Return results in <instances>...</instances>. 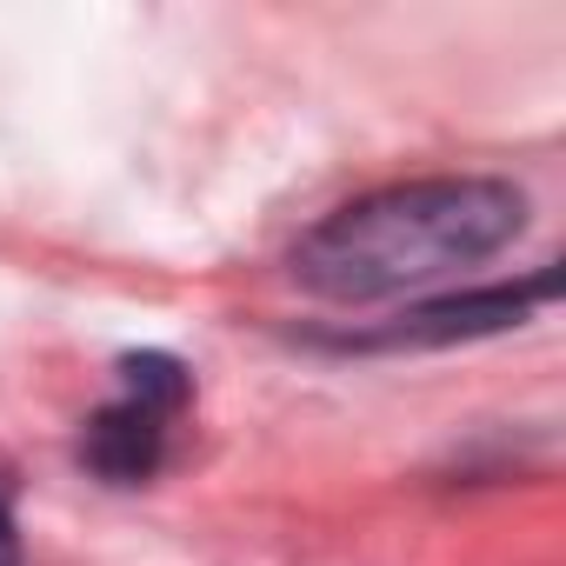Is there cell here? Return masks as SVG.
I'll return each instance as SVG.
<instances>
[{
  "label": "cell",
  "mask_w": 566,
  "mask_h": 566,
  "mask_svg": "<svg viewBox=\"0 0 566 566\" xmlns=\"http://www.w3.org/2000/svg\"><path fill=\"white\" fill-rule=\"evenodd\" d=\"M553 294H559V273L539 266V273H526V280H493V287H467V294L413 301L407 314H394V321H380V327L327 334V347H347V354H427V347L493 340V334L526 327Z\"/></svg>",
  "instance_id": "3957f363"
},
{
  "label": "cell",
  "mask_w": 566,
  "mask_h": 566,
  "mask_svg": "<svg viewBox=\"0 0 566 566\" xmlns=\"http://www.w3.org/2000/svg\"><path fill=\"white\" fill-rule=\"evenodd\" d=\"M526 227V193L500 174H420V180H394L374 193H354L347 207H334L327 220H314L294 253L287 273L314 301L334 307H374V301H400L420 287L486 266L493 253H506Z\"/></svg>",
  "instance_id": "6da1fadb"
},
{
  "label": "cell",
  "mask_w": 566,
  "mask_h": 566,
  "mask_svg": "<svg viewBox=\"0 0 566 566\" xmlns=\"http://www.w3.org/2000/svg\"><path fill=\"white\" fill-rule=\"evenodd\" d=\"M0 566H28V546H21V520H14V493L0 486Z\"/></svg>",
  "instance_id": "277c9868"
},
{
  "label": "cell",
  "mask_w": 566,
  "mask_h": 566,
  "mask_svg": "<svg viewBox=\"0 0 566 566\" xmlns=\"http://www.w3.org/2000/svg\"><path fill=\"white\" fill-rule=\"evenodd\" d=\"M193 407V374L187 360L140 347L120 354V394L81 427V467L107 486H147L167 453H174V427Z\"/></svg>",
  "instance_id": "7a4b0ae2"
}]
</instances>
